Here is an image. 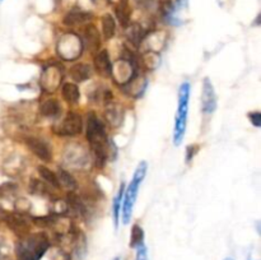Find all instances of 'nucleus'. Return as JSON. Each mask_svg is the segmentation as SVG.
Instances as JSON below:
<instances>
[{"instance_id":"1","label":"nucleus","mask_w":261,"mask_h":260,"mask_svg":"<svg viewBox=\"0 0 261 260\" xmlns=\"http://www.w3.org/2000/svg\"><path fill=\"white\" fill-rule=\"evenodd\" d=\"M87 139L96 154L97 162H101L103 165L109 154L106 130L101 120L94 114H89L87 117Z\"/></svg>"},{"instance_id":"2","label":"nucleus","mask_w":261,"mask_h":260,"mask_svg":"<svg viewBox=\"0 0 261 260\" xmlns=\"http://www.w3.org/2000/svg\"><path fill=\"white\" fill-rule=\"evenodd\" d=\"M50 242L46 235H31L20 240L15 246L18 260H41L48 250Z\"/></svg>"},{"instance_id":"3","label":"nucleus","mask_w":261,"mask_h":260,"mask_svg":"<svg viewBox=\"0 0 261 260\" xmlns=\"http://www.w3.org/2000/svg\"><path fill=\"white\" fill-rule=\"evenodd\" d=\"M190 88V83L189 82H184L180 86V91H178V103L175 117V130H173V143L176 145H180L182 143L184 137H185Z\"/></svg>"},{"instance_id":"4","label":"nucleus","mask_w":261,"mask_h":260,"mask_svg":"<svg viewBox=\"0 0 261 260\" xmlns=\"http://www.w3.org/2000/svg\"><path fill=\"white\" fill-rule=\"evenodd\" d=\"M145 173H147V163L143 161L137 167L129 186L124 191V206H122V222H124V224H127L130 222V219H132L135 199H137L140 185H142L143 180H144Z\"/></svg>"},{"instance_id":"5","label":"nucleus","mask_w":261,"mask_h":260,"mask_svg":"<svg viewBox=\"0 0 261 260\" xmlns=\"http://www.w3.org/2000/svg\"><path fill=\"white\" fill-rule=\"evenodd\" d=\"M82 50H83V42L78 36L73 33L63 36L56 45V51L64 60H74L81 55Z\"/></svg>"},{"instance_id":"6","label":"nucleus","mask_w":261,"mask_h":260,"mask_svg":"<svg viewBox=\"0 0 261 260\" xmlns=\"http://www.w3.org/2000/svg\"><path fill=\"white\" fill-rule=\"evenodd\" d=\"M25 145H27L28 149L36 157H38L43 162H50L53 160V150H51V147L43 139L35 137H28L25 138Z\"/></svg>"},{"instance_id":"7","label":"nucleus","mask_w":261,"mask_h":260,"mask_svg":"<svg viewBox=\"0 0 261 260\" xmlns=\"http://www.w3.org/2000/svg\"><path fill=\"white\" fill-rule=\"evenodd\" d=\"M82 129H83V120H82L81 115L76 114V112H69L65 119H64L60 130L58 133L59 134L73 137V135L81 134Z\"/></svg>"},{"instance_id":"8","label":"nucleus","mask_w":261,"mask_h":260,"mask_svg":"<svg viewBox=\"0 0 261 260\" xmlns=\"http://www.w3.org/2000/svg\"><path fill=\"white\" fill-rule=\"evenodd\" d=\"M217 107V97L213 84L208 78L204 79L203 93H201V111L204 114H212Z\"/></svg>"},{"instance_id":"9","label":"nucleus","mask_w":261,"mask_h":260,"mask_svg":"<svg viewBox=\"0 0 261 260\" xmlns=\"http://www.w3.org/2000/svg\"><path fill=\"white\" fill-rule=\"evenodd\" d=\"M63 74H61V69L58 66H48L43 70L42 76H41V84L45 88V91H55L58 86L60 84Z\"/></svg>"},{"instance_id":"10","label":"nucleus","mask_w":261,"mask_h":260,"mask_svg":"<svg viewBox=\"0 0 261 260\" xmlns=\"http://www.w3.org/2000/svg\"><path fill=\"white\" fill-rule=\"evenodd\" d=\"M94 68L98 71L101 75L103 76H110L112 73V64L110 60L109 51L107 50H101L99 53H97L96 58H94Z\"/></svg>"},{"instance_id":"11","label":"nucleus","mask_w":261,"mask_h":260,"mask_svg":"<svg viewBox=\"0 0 261 260\" xmlns=\"http://www.w3.org/2000/svg\"><path fill=\"white\" fill-rule=\"evenodd\" d=\"M4 221L7 222L8 226L15 231V233H25L28 231V224L25 222V219L23 218L22 214L19 213H9L5 214Z\"/></svg>"},{"instance_id":"12","label":"nucleus","mask_w":261,"mask_h":260,"mask_svg":"<svg viewBox=\"0 0 261 260\" xmlns=\"http://www.w3.org/2000/svg\"><path fill=\"white\" fill-rule=\"evenodd\" d=\"M61 96L68 103L75 105L81 98V92H79L78 86L75 83H65L61 88Z\"/></svg>"},{"instance_id":"13","label":"nucleus","mask_w":261,"mask_h":260,"mask_svg":"<svg viewBox=\"0 0 261 260\" xmlns=\"http://www.w3.org/2000/svg\"><path fill=\"white\" fill-rule=\"evenodd\" d=\"M92 70L89 68V65L83 63L75 64L74 66H71L70 69V78L74 82H84L91 76Z\"/></svg>"},{"instance_id":"14","label":"nucleus","mask_w":261,"mask_h":260,"mask_svg":"<svg viewBox=\"0 0 261 260\" xmlns=\"http://www.w3.org/2000/svg\"><path fill=\"white\" fill-rule=\"evenodd\" d=\"M60 103L55 98H47L41 103L40 111L46 117H56L60 114Z\"/></svg>"},{"instance_id":"15","label":"nucleus","mask_w":261,"mask_h":260,"mask_svg":"<svg viewBox=\"0 0 261 260\" xmlns=\"http://www.w3.org/2000/svg\"><path fill=\"white\" fill-rule=\"evenodd\" d=\"M89 17H91L89 13L83 12V10L75 8V9L70 10V12L65 15V18H64V23L68 25H75V24H79V23H83L86 22V20H88Z\"/></svg>"},{"instance_id":"16","label":"nucleus","mask_w":261,"mask_h":260,"mask_svg":"<svg viewBox=\"0 0 261 260\" xmlns=\"http://www.w3.org/2000/svg\"><path fill=\"white\" fill-rule=\"evenodd\" d=\"M58 180H59V186L60 188H64L65 190L68 191H73L76 189V183H75V178L70 175L66 170L64 168H59L58 173Z\"/></svg>"},{"instance_id":"17","label":"nucleus","mask_w":261,"mask_h":260,"mask_svg":"<svg viewBox=\"0 0 261 260\" xmlns=\"http://www.w3.org/2000/svg\"><path fill=\"white\" fill-rule=\"evenodd\" d=\"M116 31V23L111 14H106L102 18V32L106 40H111Z\"/></svg>"},{"instance_id":"18","label":"nucleus","mask_w":261,"mask_h":260,"mask_svg":"<svg viewBox=\"0 0 261 260\" xmlns=\"http://www.w3.org/2000/svg\"><path fill=\"white\" fill-rule=\"evenodd\" d=\"M38 172H40L41 177L43 178V181H46L48 185H51L53 188H60V186H59L58 176H56V173L54 172L53 170H50V168L46 167V166L40 165L38 166Z\"/></svg>"},{"instance_id":"19","label":"nucleus","mask_w":261,"mask_h":260,"mask_svg":"<svg viewBox=\"0 0 261 260\" xmlns=\"http://www.w3.org/2000/svg\"><path fill=\"white\" fill-rule=\"evenodd\" d=\"M124 191H125V184L122 183L121 186H120L119 191H117L116 196H115L114 200V223L115 227L117 228L119 226V217H120V209H121V204H122V198H124Z\"/></svg>"},{"instance_id":"20","label":"nucleus","mask_w":261,"mask_h":260,"mask_svg":"<svg viewBox=\"0 0 261 260\" xmlns=\"http://www.w3.org/2000/svg\"><path fill=\"white\" fill-rule=\"evenodd\" d=\"M127 37H129V40L132 41L134 45H140L143 41V38L145 37L144 32H143L142 27H140L139 24H132L129 27V30H127Z\"/></svg>"},{"instance_id":"21","label":"nucleus","mask_w":261,"mask_h":260,"mask_svg":"<svg viewBox=\"0 0 261 260\" xmlns=\"http://www.w3.org/2000/svg\"><path fill=\"white\" fill-rule=\"evenodd\" d=\"M86 38H87V41H88L89 50H98L99 35H98V31L96 30V27H93V25H89V27H87Z\"/></svg>"},{"instance_id":"22","label":"nucleus","mask_w":261,"mask_h":260,"mask_svg":"<svg viewBox=\"0 0 261 260\" xmlns=\"http://www.w3.org/2000/svg\"><path fill=\"white\" fill-rule=\"evenodd\" d=\"M142 244H144V232L139 224H134L132 229V237H130V246L135 249Z\"/></svg>"},{"instance_id":"23","label":"nucleus","mask_w":261,"mask_h":260,"mask_svg":"<svg viewBox=\"0 0 261 260\" xmlns=\"http://www.w3.org/2000/svg\"><path fill=\"white\" fill-rule=\"evenodd\" d=\"M116 14H117V18H119L120 23H121L122 25H126L127 23H129L130 13H129V8H127L126 3H121V4L116 8Z\"/></svg>"},{"instance_id":"24","label":"nucleus","mask_w":261,"mask_h":260,"mask_svg":"<svg viewBox=\"0 0 261 260\" xmlns=\"http://www.w3.org/2000/svg\"><path fill=\"white\" fill-rule=\"evenodd\" d=\"M30 189L31 193L36 194V195H46V194H47V188H46L45 184L40 180H32Z\"/></svg>"},{"instance_id":"25","label":"nucleus","mask_w":261,"mask_h":260,"mask_svg":"<svg viewBox=\"0 0 261 260\" xmlns=\"http://www.w3.org/2000/svg\"><path fill=\"white\" fill-rule=\"evenodd\" d=\"M30 208H31V204L28 203V200H25V199H19L18 201H15V209H17V213L19 214L28 213Z\"/></svg>"},{"instance_id":"26","label":"nucleus","mask_w":261,"mask_h":260,"mask_svg":"<svg viewBox=\"0 0 261 260\" xmlns=\"http://www.w3.org/2000/svg\"><path fill=\"white\" fill-rule=\"evenodd\" d=\"M137 249V256H135V260H148V252H147V247H145L144 244L139 245Z\"/></svg>"},{"instance_id":"27","label":"nucleus","mask_w":261,"mask_h":260,"mask_svg":"<svg viewBox=\"0 0 261 260\" xmlns=\"http://www.w3.org/2000/svg\"><path fill=\"white\" fill-rule=\"evenodd\" d=\"M14 191V186L12 184H4L0 186V196H8Z\"/></svg>"},{"instance_id":"28","label":"nucleus","mask_w":261,"mask_h":260,"mask_svg":"<svg viewBox=\"0 0 261 260\" xmlns=\"http://www.w3.org/2000/svg\"><path fill=\"white\" fill-rule=\"evenodd\" d=\"M249 117H250V121H251L255 126L256 127L261 126V114L259 111L251 112V114H249Z\"/></svg>"},{"instance_id":"29","label":"nucleus","mask_w":261,"mask_h":260,"mask_svg":"<svg viewBox=\"0 0 261 260\" xmlns=\"http://www.w3.org/2000/svg\"><path fill=\"white\" fill-rule=\"evenodd\" d=\"M53 260H70V256L64 250H58L55 254L53 255Z\"/></svg>"},{"instance_id":"30","label":"nucleus","mask_w":261,"mask_h":260,"mask_svg":"<svg viewBox=\"0 0 261 260\" xmlns=\"http://www.w3.org/2000/svg\"><path fill=\"white\" fill-rule=\"evenodd\" d=\"M196 149H198L196 145H190V147H188V153H186V161H188V162H190V161L193 160L194 154L196 153Z\"/></svg>"},{"instance_id":"31","label":"nucleus","mask_w":261,"mask_h":260,"mask_svg":"<svg viewBox=\"0 0 261 260\" xmlns=\"http://www.w3.org/2000/svg\"><path fill=\"white\" fill-rule=\"evenodd\" d=\"M138 4H140L142 7H148V5L152 4L153 0H137Z\"/></svg>"},{"instance_id":"32","label":"nucleus","mask_w":261,"mask_h":260,"mask_svg":"<svg viewBox=\"0 0 261 260\" xmlns=\"http://www.w3.org/2000/svg\"><path fill=\"white\" fill-rule=\"evenodd\" d=\"M5 214H7V213H5L4 211H2V209H0V221H3V219L5 218Z\"/></svg>"},{"instance_id":"33","label":"nucleus","mask_w":261,"mask_h":260,"mask_svg":"<svg viewBox=\"0 0 261 260\" xmlns=\"http://www.w3.org/2000/svg\"><path fill=\"white\" fill-rule=\"evenodd\" d=\"M127 2V0H121V3H126Z\"/></svg>"},{"instance_id":"34","label":"nucleus","mask_w":261,"mask_h":260,"mask_svg":"<svg viewBox=\"0 0 261 260\" xmlns=\"http://www.w3.org/2000/svg\"><path fill=\"white\" fill-rule=\"evenodd\" d=\"M114 260H120V257H115V259Z\"/></svg>"},{"instance_id":"35","label":"nucleus","mask_w":261,"mask_h":260,"mask_svg":"<svg viewBox=\"0 0 261 260\" xmlns=\"http://www.w3.org/2000/svg\"><path fill=\"white\" fill-rule=\"evenodd\" d=\"M226 260H233V259H229V257H228V259H226Z\"/></svg>"}]
</instances>
